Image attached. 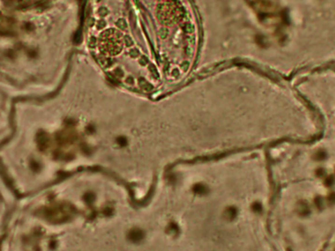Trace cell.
Here are the masks:
<instances>
[{
	"mask_svg": "<svg viewBox=\"0 0 335 251\" xmlns=\"http://www.w3.org/2000/svg\"><path fill=\"white\" fill-rule=\"evenodd\" d=\"M123 36L117 29H107L99 37V49L104 54L115 56L123 50Z\"/></svg>",
	"mask_w": 335,
	"mask_h": 251,
	"instance_id": "1",
	"label": "cell"
},
{
	"mask_svg": "<svg viewBox=\"0 0 335 251\" xmlns=\"http://www.w3.org/2000/svg\"><path fill=\"white\" fill-rule=\"evenodd\" d=\"M97 61L103 68H109L113 65V59L105 55H99L97 57Z\"/></svg>",
	"mask_w": 335,
	"mask_h": 251,
	"instance_id": "2",
	"label": "cell"
},
{
	"mask_svg": "<svg viewBox=\"0 0 335 251\" xmlns=\"http://www.w3.org/2000/svg\"><path fill=\"white\" fill-rule=\"evenodd\" d=\"M138 84H139V86L141 88L143 89V90L145 91H151L153 89V85L151 83H149L146 79H144L143 78H139L138 79Z\"/></svg>",
	"mask_w": 335,
	"mask_h": 251,
	"instance_id": "3",
	"label": "cell"
},
{
	"mask_svg": "<svg viewBox=\"0 0 335 251\" xmlns=\"http://www.w3.org/2000/svg\"><path fill=\"white\" fill-rule=\"evenodd\" d=\"M182 29L187 34H192L193 31H194V27H193V25L190 24V23H185V24H183Z\"/></svg>",
	"mask_w": 335,
	"mask_h": 251,
	"instance_id": "4",
	"label": "cell"
},
{
	"mask_svg": "<svg viewBox=\"0 0 335 251\" xmlns=\"http://www.w3.org/2000/svg\"><path fill=\"white\" fill-rule=\"evenodd\" d=\"M149 70H150L151 74H152V76L154 77V78L159 79V73H158V71H157V69H156L155 66L152 65V64H151V65H149Z\"/></svg>",
	"mask_w": 335,
	"mask_h": 251,
	"instance_id": "5",
	"label": "cell"
},
{
	"mask_svg": "<svg viewBox=\"0 0 335 251\" xmlns=\"http://www.w3.org/2000/svg\"><path fill=\"white\" fill-rule=\"evenodd\" d=\"M117 26H118L121 29H126V27H128V24H126V20L120 19V20H118V22H117Z\"/></svg>",
	"mask_w": 335,
	"mask_h": 251,
	"instance_id": "6",
	"label": "cell"
},
{
	"mask_svg": "<svg viewBox=\"0 0 335 251\" xmlns=\"http://www.w3.org/2000/svg\"><path fill=\"white\" fill-rule=\"evenodd\" d=\"M88 45H89V47H91V48H94V47L97 45V38H96L95 36H91L90 39H89Z\"/></svg>",
	"mask_w": 335,
	"mask_h": 251,
	"instance_id": "7",
	"label": "cell"
},
{
	"mask_svg": "<svg viewBox=\"0 0 335 251\" xmlns=\"http://www.w3.org/2000/svg\"><path fill=\"white\" fill-rule=\"evenodd\" d=\"M123 38H125V39H123V42H125V44L128 47H130V46L133 45V41H132V39H131L130 36H126L123 37Z\"/></svg>",
	"mask_w": 335,
	"mask_h": 251,
	"instance_id": "8",
	"label": "cell"
},
{
	"mask_svg": "<svg viewBox=\"0 0 335 251\" xmlns=\"http://www.w3.org/2000/svg\"><path fill=\"white\" fill-rule=\"evenodd\" d=\"M108 13H109L108 9H107V8H105V7H100V8H99V10H98V14L100 15L101 17L106 16V15H107Z\"/></svg>",
	"mask_w": 335,
	"mask_h": 251,
	"instance_id": "9",
	"label": "cell"
},
{
	"mask_svg": "<svg viewBox=\"0 0 335 251\" xmlns=\"http://www.w3.org/2000/svg\"><path fill=\"white\" fill-rule=\"evenodd\" d=\"M160 36H161V38H162V39L167 38V36H168V29H165V28L161 29H160Z\"/></svg>",
	"mask_w": 335,
	"mask_h": 251,
	"instance_id": "10",
	"label": "cell"
},
{
	"mask_svg": "<svg viewBox=\"0 0 335 251\" xmlns=\"http://www.w3.org/2000/svg\"><path fill=\"white\" fill-rule=\"evenodd\" d=\"M130 57H132V58H136V57L139 55V51H138L136 48H132L130 50Z\"/></svg>",
	"mask_w": 335,
	"mask_h": 251,
	"instance_id": "11",
	"label": "cell"
},
{
	"mask_svg": "<svg viewBox=\"0 0 335 251\" xmlns=\"http://www.w3.org/2000/svg\"><path fill=\"white\" fill-rule=\"evenodd\" d=\"M114 75H115V77H117V78H121L123 76V72L121 69H116L114 71Z\"/></svg>",
	"mask_w": 335,
	"mask_h": 251,
	"instance_id": "12",
	"label": "cell"
},
{
	"mask_svg": "<svg viewBox=\"0 0 335 251\" xmlns=\"http://www.w3.org/2000/svg\"><path fill=\"white\" fill-rule=\"evenodd\" d=\"M139 63H140V65L141 66H144V65H146V64L148 63V59L146 58V57H144V56H142L140 58V60H139Z\"/></svg>",
	"mask_w": 335,
	"mask_h": 251,
	"instance_id": "13",
	"label": "cell"
},
{
	"mask_svg": "<svg viewBox=\"0 0 335 251\" xmlns=\"http://www.w3.org/2000/svg\"><path fill=\"white\" fill-rule=\"evenodd\" d=\"M105 26H106V23L104 21H102V20H101V21H99L98 23H97V29H102Z\"/></svg>",
	"mask_w": 335,
	"mask_h": 251,
	"instance_id": "14",
	"label": "cell"
},
{
	"mask_svg": "<svg viewBox=\"0 0 335 251\" xmlns=\"http://www.w3.org/2000/svg\"><path fill=\"white\" fill-rule=\"evenodd\" d=\"M188 68H189V62H183V64H181V69L183 71H187Z\"/></svg>",
	"mask_w": 335,
	"mask_h": 251,
	"instance_id": "15",
	"label": "cell"
},
{
	"mask_svg": "<svg viewBox=\"0 0 335 251\" xmlns=\"http://www.w3.org/2000/svg\"><path fill=\"white\" fill-rule=\"evenodd\" d=\"M185 53H186V55H191V53H192V50H191V47H189V46H186V48H185Z\"/></svg>",
	"mask_w": 335,
	"mask_h": 251,
	"instance_id": "16",
	"label": "cell"
},
{
	"mask_svg": "<svg viewBox=\"0 0 335 251\" xmlns=\"http://www.w3.org/2000/svg\"><path fill=\"white\" fill-rule=\"evenodd\" d=\"M173 77H178V76H179V72H178V70H177V69H175V70H173Z\"/></svg>",
	"mask_w": 335,
	"mask_h": 251,
	"instance_id": "17",
	"label": "cell"
},
{
	"mask_svg": "<svg viewBox=\"0 0 335 251\" xmlns=\"http://www.w3.org/2000/svg\"><path fill=\"white\" fill-rule=\"evenodd\" d=\"M126 83H130V84H131V83H133V79H132V78H130H130L126 79Z\"/></svg>",
	"mask_w": 335,
	"mask_h": 251,
	"instance_id": "18",
	"label": "cell"
}]
</instances>
